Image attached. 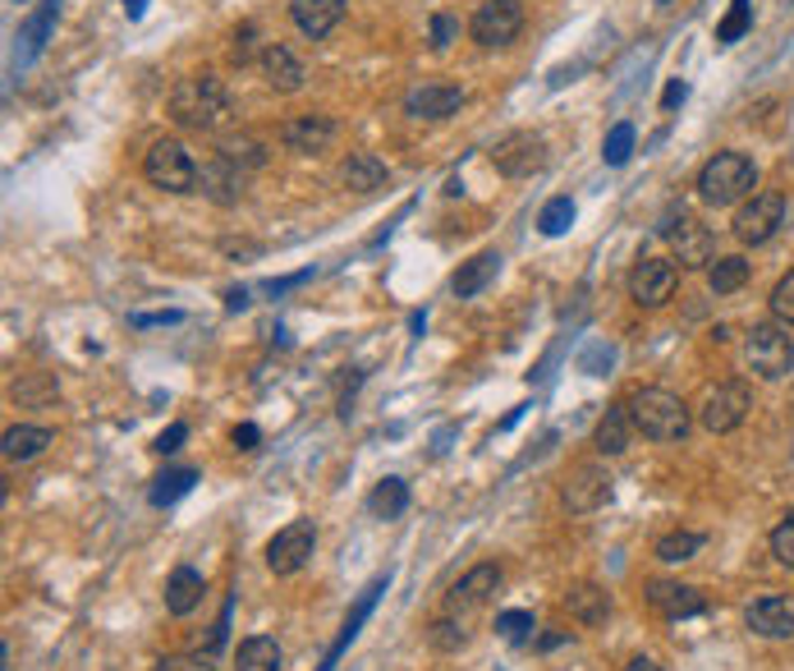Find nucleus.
Segmentation results:
<instances>
[{
	"label": "nucleus",
	"instance_id": "1",
	"mask_svg": "<svg viewBox=\"0 0 794 671\" xmlns=\"http://www.w3.org/2000/svg\"><path fill=\"white\" fill-rule=\"evenodd\" d=\"M231 93L216 74H188L170 88V120L179 129H194V134H212L231 120Z\"/></svg>",
	"mask_w": 794,
	"mask_h": 671
},
{
	"label": "nucleus",
	"instance_id": "2",
	"mask_svg": "<svg viewBox=\"0 0 794 671\" xmlns=\"http://www.w3.org/2000/svg\"><path fill=\"white\" fill-rule=\"evenodd\" d=\"M625 409H629V419H634V432H643L648 441H685L689 437V424H694V415H689V405L679 400L675 391H666V387H638L629 400H625Z\"/></svg>",
	"mask_w": 794,
	"mask_h": 671
},
{
	"label": "nucleus",
	"instance_id": "3",
	"mask_svg": "<svg viewBox=\"0 0 794 671\" xmlns=\"http://www.w3.org/2000/svg\"><path fill=\"white\" fill-rule=\"evenodd\" d=\"M694 189L707 207H735V203L753 198V189H758V166H753V157H744V153H716V157L703 162Z\"/></svg>",
	"mask_w": 794,
	"mask_h": 671
},
{
	"label": "nucleus",
	"instance_id": "4",
	"mask_svg": "<svg viewBox=\"0 0 794 671\" xmlns=\"http://www.w3.org/2000/svg\"><path fill=\"white\" fill-rule=\"evenodd\" d=\"M744 359L763 382H781L794 372V336L781 322H753L744 331Z\"/></svg>",
	"mask_w": 794,
	"mask_h": 671
},
{
	"label": "nucleus",
	"instance_id": "5",
	"mask_svg": "<svg viewBox=\"0 0 794 671\" xmlns=\"http://www.w3.org/2000/svg\"><path fill=\"white\" fill-rule=\"evenodd\" d=\"M143 175L153 189H166V194H194L198 189V162L194 153L179 143V138H157L153 147H147L143 157Z\"/></svg>",
	"mask_w": 794,
	"mask_h": 671
},
{
	"label": "nucleus",
	"instance_id": "6",
	"mask_svg": "<svg viewBox=\"0 0 794 671\" xmlns=\"http://www.w3.org/2000/svg\"><path fill=\"white\" fill-rule=\"evenodd\" d=\"M519 32H523V0H482L469 19V37L482 51L510 47Z\"/></svg>",
	"mask_w": 794,
	"mask_h": 671
},
{
	"label": "nucleus",
	"instance_id": "7",
	"mask_svg": "<svg viewBox=\"0 0 794 671\" xmlns=\"http://www.w3.org/2000/svg\"><path fill=\"white\" fill-rule=\"evenodd\" d=\"M748 415H753V387H748V382H739V378H731V382L712 387V391L703 396L698 424H703L707 432H735Z\"/></svg>",
	"mask_w": 794,
	"mask_h": 671
},
{
	"label": "nucleus",
	"instance_id": "8",
	"mask_svg": "<svg viewBox=\"0 0 794 671\" xmlns=\"http://www.w3.org/2000/svg\"><path fill=\"white\" fill-rule=\"evenodd\" d=\"M670 253H675V263L685 268V272H698V268H712V257H716V235L703 226L698 216L689 212H679L670 226H661Z\"/></svg>",
	"mask_w": 794,
	"mask_h": 671
},
{
	"label": "nucleus",
	"instance_id": "9",
	"mask_svg": "<svg viewBox=\"0 0 794 671\" xmlns=\"http://www.w3.org/2000/svg\"><path fill=\"white\" fill-rule=\"evenodd\" d=\"M785 226V198L781 194H753V198H744L739 203V212H735V240L739 244H748V249H758V244H767L776 231Z\"/></svg>",
	"mask_w": 794,
	"mask_h": 671
},
{
	"label": "nucleus",
	"instance_id": "10",
	"mask_svg": "<svg viewBox=\"0 0 794 671\" xmlns=\"http://www.w3.org/2000/svg\"><path fill=\"white\" fill-rule=\"evenodd\" d=\"M317 552V529L313 519H290V525L267 543V571L272 575H298Z\"/></svg>",
	"mask_w": 794,
	"mask_h": 671
},
{
	"label": "nucleus",
	"instance_id": "11",
	"mask_svg": "<svg viewBox=\"0 0 794 671\" xmlns=\"http://www.w3.org/2000/svg\"><path fill=\"white\" fill-rule=\"evenodd\" d=\"M491 166H497L506 179H528V175H538L547 166V143L542 134H506L497 147H491Z\"/></svg>",
	"mask_w": 794,
	"mask_h": 671
},
{
	"label": "nucleus",
	"instance_id": "12",
	"mask_svg": "<svg viewBox=\"0 0 794 671\" xmlns=\"http://www.w3.org/2000/svg\"><path fill=\"white\" fill-rule=\"evenodd\" d=\"M679 285V263L675 257H643V263L629 272V300L638 309H661Z\"/></svg>",
	"mask_w": 794,
	"mask_h": 671
},
{
	"label": "nucleus",
	"instance_id": "13",
	"mask_svg": "<svg viewBox=\"0 0 794 671\" xmlns=\"http://www.w3.org/2000/svg\"><path fill=\"white\" fill-rule=\"evenodd\" d=\"M607 497H611V474L601 465H575L570 474H565V488H560L565 510L592 515L597 506H607Z\"/></svg>",
	"mask_w": 794,
	"mask_h": 671
},
{
	"label": "nucleus",
	"instance_id": "14",
	"mask_svg": "<svg viewBox=\"0 0 794 671\" xmlns=\"http://www.w3.org/2000/svg\"><path fill=\"white\" fill-rule=\"evenodd\" d=\"M744 625L758 640H794V603L781 599V593H763L744 607Z\"/></svg>",
	"mask_w": 794,
	"mask_h": 671
},
{
	"label": "nucleus",
	"instance_id": "15",
	"mask_svg": "<svg viewBox=\"0 0 794 671\" xmlns=\"http://www.w3.org/2000/svg\"><path fill=\"white\" fill-rule=\"evenodd\" d=\"M643 599H648V607L661 612L666 621H685V616L707 612V593L694 589V584H675V580H653L648 589H643Z\"/></svg>",
	"mask_w": 794,
	"mask_h": 671
},
{
	"label": "nucleus",
	"instance_id": "16",
	"mask_svg": "<svg viewBox=\"0 0 794 671\" xmlns=\"http://www.w3.org/2000/svg\"><path fill=\"white\" fill-rule=\"evenodd\" d=\"M464 106L460 84H419L404 97V116L409 120H450Z\"/></svg>",
	"mask_w": 794,
	"mask_h": 671
},
{
	"label": "nucleus",
	"instance_id": "17",
	"mask_svg": "<svg viewBox=\"0 0 794 671\" xmlns=\"http://www.w3.org/2000/svg\"><path fill=\"white\" fill-rule=\"evenodd\" d=\"M262 79H267V88L272 93H298V88H304V79H308V69H304V60H298L285 42H267V47H262Z\"/></svg>",
	"mask_w": 794,
	"mask_h": 671
},
{
	"label": "nucleus",
	"instance_id": "18",
	"mask_svg": "<svg viewBox=\"0 0 794 671\" xmlns=\"http://www.w3.org/2000/svg\"><path fill=\"white\" fill-rule=\"evenodd\" d=\"M281 143L290 153H326L335 143V120L331 116H294V120H285Z\"/></svg>",
	"mask_w": 794,
	"mask_h": 671
},
{
	"label": "nucleus",
	"instance_id": "19",
	"mask_svg": "<svg viewBox=\"0 0 794 671\" xmlns=\"http://www.w3.org/2000/svg\"><path fill=\"white\" fill-rule=\"evenodd\" d=\"M290 19L304 37L322 42V37L345 19V0H290Z\"/></svg>",
	"mask_w": 794,
	"mask_h": 671
},
{
	"label": "nucleus",
	"instance_id": "20",
	"mask_svg": "<svg viewBox=\"0 0 794 671\" xmlns=\"http://www.w3.org/2000/svg\"><path fill=\"white\" fill-rule=\"evenodd\" d=\"M565 607H570V616L579 621V625H607V616H611V599H607V589L601 584H592V580H579V584H570L565 589Z\"/></svg>",
	"mask_w": 794,
	"mask_h": 671
},
{
	"label": "nucleus",
	"instance_id": "21",
	"mask_svg": "<svg viewBox=\"0 0 794 671\" xmlns=\"http://www.w3.org/2000/svg\"><path fill=\"white\" fill-rule=\"evenodd\" d=\"M340 179H345V189H354V194H376L391 184V166L372 153H350L345 166H340Z\"/></svg>",
	"mask_w": 794,
	"mask_h": 671
},
{
	"label": "nucleus",
	"instance_id": "22",
	"mask_svg": "<svg viewBox=\"0 0 794 671\" xmlns=\"http://www.w3.org/2000/svg\"><path fill=\"white\" fill-rule=\"evenodd\" d=\"M244 166H235L231 157H220V153H212V162L203 166V175H198V184L216 198V203H239V194H244Z\"/></svg>",
	"mask_w": 794,
	"mask_h": 671
},
{
	"label": "nucleus",
	"instance_id": "23",
	"mask_svg": "<svg viewBox=\"0 0 794 671\" xmlns=\"http://www.w3.org/2000/svg\"><path fill=\"white\" fill-rule=\"evenodd\" d=\"M203 593H207V580L194 571V566H175L170 580H166V612L170 616H188L203 607Z\"/></svg>",
	"mask_w": 794,
	"mask_h": 671
},
{
	"label": "nucleus",
	"instance_id": "24",
	"mask_svg": "<svg viewBox=\"0 0 794 671\" xmlns=\"http://www.w3.org/2000/svg\"><path fill=\"white\" fill-rule=\"evenodd\" d=\"M497 589H501V566H497V562H482V566H473L455 589H450V612L478 607V603H487Z\"/></svg>",
	"mask_w": 794,
	"mask_h": 671
},
{
	"label": "nucleus",
	"instance_id": "25",
	"mask_svg": "<svg viewBox=\"0 0 794 671\" xmlns=\"http://www.w3.org/2000/svg\"><path fill=\"white\" fill-rule=\"evenodd\" d=\"M497 272H501V253H497V249H482V253H473L469 263L455 272L450 290H455L460 300H473V294H482L491 281H497Z\"/></svg>",
	"mask_w": 794,
	"mask_h": 671
},
{
	"label": "nucleus",
	"instance_id": "26",
	"mask_svg": "<svg viewBox=\"0 0 794 671\" xmlns=\"http://www.w3.org/2000/svg\"><path fill=\"white\" fill-rule=\"evenodd\" d=\"M51 441H56V432H51V428H42V424H19V428H10V432H6V441H0V451H6V460H10V465H28V460L42 456Z\"/></svg>",
	"mask_w": 794,
	"mask_h": 671
},
{
	"label": "nucleus",
	"instance_id": "27",
	"mask_svg": "<svg viewBox=\"0 0 794 671\" xmlns=\"http://www.w3.org/2000/svg\"><path fill=\"white\" fill-rule=\"evenodd\" d=\"M629 441H634V419H629V409H625V405H607V415H601V424H597L592 446H597L601 456H625V451H629Z\"/></svg>",
	"mask_w": 794,
	"mask_h": 671
},
{
	"label": "nucleus",
	"instance_id": "28",
	"mask_svg": "<svg viewBox=\"0 0 794 671\" xmlns=\"http://www.w3.org/2000/svg\"><path fill=\"white\" fill-rule=\"evenodd\" d=\"M281 662H285V653L272 635H253L235 649V671H281Z\"/></svg>",
	"mask_w": 794,
	"mask_h": 671
},
{
	"label": "nucleus",
	"instance_id": "29",
	"mask_svg": "<svg viewBox=\"0 0 794 671\" xmlns=\"http://www.w3.org/2000/svg\"><path fill=\"white\" fill-rule=\"evenodd\" d=\"M748 263L739 253H726V257H712V268H707V285H712V294H735V290H744L748 285Z\"/></svg>",
	"mask_w": 794,
	"mask_h": 671
},
{
	"label": "nucleus",
	"instance_id": "30",
	"mask_svg": "<svg viewBox=\"0 0 794 671\" xmlns=\"http://www.w3.org/2000/svg\"><path fill=\"white\" fill-rule=\"evenodd\" d=\"M657 562H666V566H685V562H694V556L703 552V534H694V529H670V534H661L657 538Z\"/></svg>",
	"mask_w": 794,
	"mask_h": 671
},
{
	"label": "nucleus",
	"instance_id": "31",
	"mask_svg": "<svg viewBox=\"0 0 794 671\" xmlns=\"http://www.w3.org/2000/svg\"><path fill=\"white\" fill-rule=\"evenodd\" d=\"M367 510H372L376 519L404 515V510H409V483H404V478H382V483L372 488V497H367Z\"/></svg>",
	"mask_w": 794,
	"mask_h": 671
},
{
	"label": "nucleus",
	"instance_id": "32",
	"mask_svg": "<svg viewBox=\"0 0 794 671\" xmlns=\"http://www.w3.org/2000/svg\"><path fill=\"white\" fill-rule=\"evenodd\" d=\"M428 644H432L437 653H460V649L469 644V625L460 621V612L437 616V621L428 625Z\"/></svg>",
	"mask_w": 794,
	"mask_h": 671
},
{
	"label": "nucleus",
	"instance_id": "33",
	"mask_svg": "<svg viewBox=\"0 0 794 671\" xmlns=\"http://www.w3.org/2000/svg\"><path fill=\"white\" fill-rule=\"evenodd\" d=\"M198 483V469H166L157 483H153V506H170V502H179L188 488Z\"/></svg>",
	"mask_w": 794,
	"mask_h": 671
},
{
	"label": "nucleus",
	"instance_id": "34",
	"mask_svg": "<svg viewBox=\"0 0 794 671\" xmlns=\"http://www.w3.org/2000/svg\"><path fill=\"white\" fill-rule=\"evenodd\" d=\"M748 23H753V0H731V10H726V19L716 23V42L722 47H731V42H739V37L748 32Z\"/></svg>",
	"mask_w": 794,
	"mask_h": 671
},
{
	"label": "nucleus",
	"instance_id": "35",
	"mask_svg": "<svg viewBox=\"0 0 794 671\" xmlns=\"http://www.w3.org/2000/svg\"><path fill=\"white\" fill-rule=\"evenodd\" d=\"M570 221H575V203H570V198H551V203L538 212V231H542L547 240H556V235L570 231Z\"/></svg>",
	"mask_w": 794,
	"mask_h": 671
},
{
	"label": "nucleus",
	"instance_id": "36",
	"mask_svg": "<svg viewBox=\"0 0 794 671\" xmlns=\"http://www.w3.org/2000/svg\"><path fill=\"white\" fill-rule=\"evenodd\" d=\"M767 309H772V322H781V327H794V268L772 285V294H767Z\"/></svg>",
	"mask_w": 794,
	"mask_h": 671
},
{
	"label": "nucleus",
	"instance_id": "37",
	"mask_svg": "<svg viewBox=\"0 0 794 671\" xmlns=\"http://www.w3.org/2000/svg\"><path fill=\"white\" fill-rule=\"evenodd\" d=\"M533 612H523V607H510V612H501L497 616V635L506 640V644H528V635H533Z\"/></svg>",
	"mask_w": 794,
	"mask_h": 671
},
{
	"label": "nucleus",
	"instance_id": "38",
	"mask_svg": "<svg viewBox=\"0 0 794 671\" xmlns=\"http://www.w3.org/2000/svg\"><path fill=\"white\" fill-rule=\"evenodd\" d=\"M629 153H634V125L620 120V125H611L607 143H601V162H607V166H625Z\"/></svg>",
	"mask_w": 794,
	"mask_h": 671
},
{
	"label": "nucleus",
	"instance_id": "39",
	"mask_svg": "<svg viewBox=\"0 0 794 671\" xmlns=\"http://www.w3.org/2000/svg\"><path fill=\"white\" fill-rule=\"evenodd\" d=\"M220 157H231L235 166H244V171H257L262 162H267V153H262V143H253V138H225L220 147H216Z\"/></svg>",
	"mask_w": 794,
	"mask_h": 671
},
{
	"label": "nucleus",
	"instance_id": "40",
	"mask_svg": "<svg viewBox=\"0 0 794 671\" xmlns=\"http://www.w3.org/2000/svg\"><path fill=\"white\" fill-rule=\"evenodd\" d=\"M772 556H776L785 571H794V515L781 519V525L772 529Z\"/></svg>",
	"mask_w": 794,
	"mask_h": 671
},
{
	"label": "nucleus",
	"instance_id": "41",
	"mask_svg": "<svg viewBox=\"0 0 794 671\" xmlns=\"http://www.w3.org/2000/svg\"><path fill=\"white\" fill-rule=\"evenodd\" d=\"M153 671H216L212 658H194V653H170V658H157Z\"/></svg>",
	"mask_w": 794,
	"mask_h": 671
},
{
	"label": "nucleus",
	"instance_id": "42",
	"mask_svg": "<svg viewBox=\"0 0 794 671\" xmlns=\"http://www.w3.org/2000/svg\"><path fill=\"white\" fill-rule=\"evenodd\" d=\"M253 42H257V28H253V23L235 28V42H231V60H235V65H248V60L257 56V47H253ZM257 60H262V56H257Z\"/></svg>",
	"mask_w": 794,
	"mask_h": 671
},
{
	"label": "nucleus",
	"instance_id": "43",
	"mask_svg": "<svg viewBox=\"0 0 794 671\" xmlns=\"http://www.w3.org/2000/svg\"><path fill=\"white\" fill-rule=\"evenodd\" d=\"M460 37V19H450V14H432V51H445L450 42Z\"/></svg>",
	"mask_w": 794,
	"mask_h": 671
},
{
	"label": "nucleus",
	"instance_id": "44",
	"mask_svg": "<svg viewBox=\"0 0 794 671\" xmlns=\"http://www.w3.org/2000/svg\"><path fill=\"white\" fill-rule=\"evenodd\" d=\"M60 387H56V378H32V382H23V387H14V396L19 400H51Z\"/></svg>",
	"mask_w": 794,
	"mask_h": 671
},
{
	"label": "nucleus",
	"instance_id": "45",
	"mask_svg": "<svg viewBox=\"0 0 794 671\" xmlns=\"http://www.w3.org/2000/svg\"><path fill=\"white\" fill-rule=\"evenodd\" d=\"M184 437H188V428H184V424H170V428L157 437V451H161V456H175Z\"/></svg>",
	"mask_w": 794,
	"mask_h": 671
},
{
	"label": "nucleus",
	"instance_id": "46",
	"mask_svg": "<svg viewBox=\"0 0 794 671\" xmlns=\"http://www.w3.org/2000/svg\"><path fill=\"white\" fill-rule=\"evenodd\" d=\"M257 441H262V432H257L253 424H239V428H235V446H239V451H257Z\"/></svg>",
	"mask_w": 794,
	"mask_h": 671
},
{
	"label": "nucleus",
	"instance_id": "47",
	"mask_svg": "<svg viewBox=\"0 0 794 671\" xmlns=\"http://www.w3.org/2000/svg\"><path fill=\"white\" fill-rule=\"evenodd\" d=\"M685 97H689L685 79H670V84H666V93H661V106L670 110V106H679V101H685Z\"/></svg>",
	"mask_w": 794,
	"mask_h": 671
},
{
	"label": "nucleus",
	"instance_id": "48",
	"mask_svg": "<svg viewBox=\"0 0 794 671\" xmlns=\"http://www.w3.org/2000/svg\"><path fill=\"white\" fill-rule=\"evenodd\" d=\"M161 322H179V313L170 309V313H138L134 318V327H161Z\"/></svg>",
	"mask_w": 794,
	"mask_h": 671
},
{
	"label": "nucleus",
	"instance_id": "49",
	"mask_svg": "<svg viewBox=\"0 0 794 671\" xmlns=\"http://www.w3.org/2000/svg\"><path fill=\"white\" fill-rule=\"evenodd\" d=\"M225 309H248V290L239 285V290H231V294H225Z\"/></svg>",
	"mask_w": 794,
	"mask_h": 671
},
{
	"label": "nucleus",
	"instance_id": "50",
	"mask_svg": "<svg viewBox=\"0 0 794 671\" xmlns=\"http://www.w3.org/2000/svg\"><path fill=\"white\" fill-rule=\"evenodd\" d=\"M625 671H661V667H657V662H653V658H634V662H629V667H625Z\"/></svg>",
	"mask_w": 794,
	"mask_h": 671
},
{
	"label": "nucleus",
	"instance_id": "51",
	"mask_svg": "<svg viewBox=\"0 0 794 671\" xmlns=\"http://www.w3.org/2000/svg\"><path fill=\"white\" fill-rule=\"evenodd\" d=\"M125 10H129V14H134V19H138V14H143V10H147V0H125Z\"/></svg>",
	"mask_w": 794,
	"mask_h": 671
},
{
	"label": "nucleus",
	"instance_id": "52",
	"mask_svg": "<svg viewBox=\"0 0 794 671\" xmlns=\"http://www.w3.org/2000/svg\"><path fill=\"white\" fill-rule=\"evenodd\" d=\"M14 6H23V0H14Z\"/></svg>",
	"mask_w": 794,
	"mask_h": 671
}]
</instances>
